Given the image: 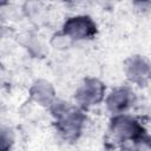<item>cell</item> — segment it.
<instances>
[{"label":"cell","mask_w":151,"mask_h":151,"mask_svg":"<svg viewBox=\"0 0 151 151\" xmlns=\"http://www.w3.org/2000/svg\"><path fill=\"white\" fill-rule=\"evenodd\" d=\"M134 151H151V145H149L146 143H143L140 145H137Z\"/></svg>","instance_id":"cell-1"}]
</instances>
